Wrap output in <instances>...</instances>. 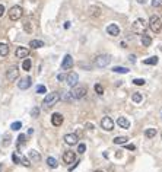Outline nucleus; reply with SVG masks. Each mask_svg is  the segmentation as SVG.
I'll list each match as a JSON object with an SVG mask.
<instances>
[{"instance_id": "32", "label": "nucleus", "mask_w": 162, "mask_h": 172, "mask_svg": "<svg viewBox=\"0 0 162 172\" xmlns=\"http://www.w3.org/2000/svg\"><path fill=\"white\" fill-rule=\"evenodd\" d=\"M21 163H22L24 166H27V168L31 166V160H29L28 157H25V156H21Z\"/></svg>"}, {"instance_id": "22", "label": "nucleus", "mask_w": 162, "mask_h": 172, "mask_svg": "<svg viewBox=\"0 0 162 172\" xmlns=\"http://www.w3.org/2000/svg\"><path fill=\"white\" fill-rule=\"evenodd\" d=\"M131 101L136 102V104L142 102V101H143V94H140V92H134V94L131 95Z\"/></svg>"}, {"instance_id": "45", "label": "nucleus", "mask_w": 162, "mask_h": 172, "mask_svg": "<svg viewBox=\"0 0 162 172\" xmlns=\"http://www.w3.org/2000/svg\"><path fill=\"white\" fill-rule=\"evenodd\" d=\"M128 60H130L131 63H136V55H130V57H128Z\"/></svg>"}, {"instance_id": "13", "label": "nucleus", "mask_w": 162, "mask_h": 172, "mask_svg": "<svg viewBox=\"0 0 162 172\" xmlns=\"http://www.w3.org/2000/svg\"><path fill=\"white\" fill-rule=\"evenodd\" d=\"M51 124L56 126V127H60V126L63 124V115L59 114V112H54V114L51 115Z\"/></svg>"}, {"instance_id": "2", "label": "nucleus", "mask_w": 162, "mask_h": 172, "mask_svg": "<svg viewBox=\"0 0 162 172\" xmlns=\"http://www.w3.org/2000/svg\"><path fill=\"white\" fill-rule=\"evenodd\" d=\"M149 28H150L155 34H159L161 29H162V21H161L156 15H152L150 19H149Z\"/></svg>"}, {"instance_id": "35", "label": "nucleus", "mask_w": 162, "mask_h": 172, "mask_svg": "<svg viewBox=\"0 0 162 172\" xmlns=\"http://www.w3.org/2000/svg\"><path fill=\"white\" fill-rule=\"evenodd\" d=\"M133 83H134V85H137V86H143L146 82H145V79H134V80H133Z\"/></svg>"}, {"instance_id": "46", "label": "nucleus", "mask_w": 162, "mask_h": 172, "mask_svg": "<svg viewBox=\"0 0 162 172\" xmlns=\"http://www.w3.org/2000/svg\"><path fill=\"white\" fill-rule=\"evenodd\" d=\"M64 28H66V29L70 28V22H66V24H64Z\"/></svg>"}, {"instance_id": "11", "label": "nucleus", "mask_w": 162, "mask_h": 172, "mask_svg": "<svg viewBox=\"0 0 162 172\" xmlns=\"http://www.w3.org/2000/svg\"><path fill=\"white\" fill-rule=\"evenodd\" d=\"M78 80H79V76H78V73H75V71H70V73L66 76V82H67L69 86H72V88H75V86H76Z\"/></svg>"}, {"instance_id": "26", "label": "nucleus", "mask_w": 162, "mask_h": 172, "mask_svg": "<svg viewBox=\"0 0 162 172\" xmlns=\"http://www.w3.org/2000/svg\"><path fill=\"white\" fill-rule=\"evenodd\" d=\"M145 136H146L147 139H153V137L156 136V128H147V130L145 131Z\"/></svg>"}, {"instance_id": "48", "label": "nucleus", "mask_w": 162, "mask_h": 172, "mask_svg": "<svg viewBox=\"0 0 162 172\" xmlns=\"http://www.w3.org/2000/svg\"><path fill=\"white\" fill-rule=\"evenodd\" d=\"M95 172H102V171H95Z\"/></svg>"}, {"instance_id": "40", "label": "nucleus", "mask_w": 162, "mask_h": 172, "mask_svg": "<svg viewBox=\"0 0 162 172\" xmlns=\"http://www.w3.org/2000/svg\"><path fill=\"white\" fill-rule=\"evenodd\" d=\"M12 160H13L15 163H21V157H19L18 155H15V153L12 155Z\"/></svg>"}, {"instance_id": "34", "label": "nucleus", "mask_w": 162, "mask_h": 172, "mask_svg": "<svg viewBox=\"0 0 162 172\" xmlns=\"http://www.w3.org/2000/svg\"><path fill=\"white\" fill-rule=\"evenodd\" d=\"M47 92V88L44 85H38L37 86V94H45Z\"/></svg>"}, {"instance_id": "42", "label": "nucleus", "mask_w": 162, "mask_h": 172, "mask_svg": "<svg viewBox=\"0 0 162 172\" xmlns=\"http://www.w3.org/2000/svg\"><path fill=\"white\" fill-rule=\"evenodd\" d=\"M126 149H127V150H134L136 146H134V144H126Z\"/></svg>"}, {"instance_id": "16", "label": "nucleus", "mask_w": 162, "mask_h": 172, "mask_svg": "<svg viewBox=\"0 0 162 172\" xmlns=\"http://www.w3.org/2000/svg\"><path fill=\"white\" fill-rule=\"evenodd\" d=\"M107 32H108V35H111V37H117V35H120V28H118L115 24H111V25H108Z\"/></svg>"}, {"instance_id": "6", "label": "nucleus", "mask_w": 162, "mask_h": 172, "mask_svg": "<svg viewBox=\"0 0 162 172\" xmlns=\"http://www.w3.org/2000/svg\"><path fill=\"white\" fill-rule=\"evenodd\" d=\"M6 77H8L9 82H15L19 77V69L16 66H10L8 69V71H6Z\"/></svg>"}, {"instance_id": "43", "label": "nucleus", "mask_w": 162, "mask_h": 172, "mask_svg": "<svg viewBox=\"0 0 162 172\" xmlns=\"http://www.w3.org/2000/svg\"><path fill=\"white\" fill-rule=\"evenodd\" d=\"M3 15H5V6L0 5V16H3Z\"/></svg>"}, {"instance_id": "9", "label": "nucleus", "mask_w": 162, "mask_h": 172, "mask_svg": "<svg viewBox=\"0 0 162 172\" xmlns=\"http://www.w3.org/2000/svg\"><path fill=\"white\" fill-rule=\"evenodd\" d=\"M63 162H64V163H67V165L75 163V162H76V153H75V152H72V150L64 152V155H63Z\"/></svg>"}, {"instance_id": "21", "label": "nucleus", "mask_w": 162, "mask_h": 172, "mask_svg": "<svg viewBox=\"0 0 162 172\" xmlns=\"http://www.w3.org/2000/svg\"><path fill=\"white\" fill-rule=\"evenodd\" d=\"M150 44H152V38H150L149 35L143 34V35H142V45H143V47H149Z\"/></svg>"}, {"instance_id": "47", "label": "nucleus", "mask_w": 162, "mask_h": 172, "mask_svg": "<svg viewBox=\"0 0 162 172\" xmlns=\"http://www.w3.org/2000/svg\"><path fill=\"white\" fill-rule=\"evenodd\" d=\"M2 168H3V165H2V163H0V172H2Z\"/></svg>"}, {"instance_id": "29", "label": "nucleus", "mask_w": 162, "mask_h": 172, "mask_svg": "<svg viewBox=\"0 0 162 172\" xmlns=\"http://www.w3.org/2000/svg\"><path fill=\"white\" fill-rule=\"evenodd\" d=\"M112 71L114 73H128V69L127 67H118V66H115V67H112Z\"/></svg>"}, {"instance_id": "41", "label": "nucleus", "mask_w": 162, "mask_h": 172, "mask_svg": "<svg viewBox=\"0 0 162 172\" xmlns=\"http://www.w3.org/2000/svg\"><path fill=\"white\" fill-rule=\"evenodd\" d=\"M5 140H6V141H5L3 144H5V146H9V144H10V136H6Z\"/></svg>"}, {"instance_id": "20", "label": "nucleus", "mask_w": 162, "mask_h": 172, "mask_svg": "<svg viewBox=\"0 0 162 172\" xmlns=\"http://www.w3.org/2000/svg\"><path fill=\"white\" fill-rule=\"evenodd\" d=\"M29 157H31V160H34V162H40V160H41V155H40L37 150H29Z\"/></svg>"}, {"instance_id": "17", "label": "nucleus", "mask_w": 162, "mask_h": 172, "mask_svg": "<svg viewBox=\"0 0 162 172\" xmlns=\"http://www.w3.org/2000/svg\"><path fill=\"white\" fill-rule=\"evenodd\" d=\"M117 124H118L121 128H128V127H130V121H128L126 117H118V118H117Z\"/></svg>"}, {"instance_id": "49", "label": "nucleus", "mask_w": 162, "mask_h": 172, "mask_svg": "<svg viewBox=\"0 0 162 172\" xmlns=\"http://www.w3.org/2000/svg\"><path fill=\"white\" fill-rule=\"evenodd\" d=\"M161 137H162V133H161Z\"/></svg>"}, {"instance_id": "7", "label": "nucleus", "mask_w": 162, "mask_h": 172, "mask_svg": "<svg viewBox=\"0 0 162 172\" xmlns=\"http://www.w3.org/2000/svg\"><path fill=\"white\" fill-rule=\"evenodd\" d=\"M110 61H111L110 55H98V57L95 58V64H96V67H105V66L110 64Z\"/></svg>"}, {"instance_id": "14", "label": "nucleus", "mask_w": 162, "mask_h": 172, "mask_svg": "<svg viewBox=\"0 0 162 172\" xmlns=\"http://www.w3.org/2000/svg\"><path fill=\"white\" fill-rule=\"evenodd\" d=\"M15 54H16L18 58H27L29 55V50L25 48V47H18L16 51H15Z\"/></svg>"}, {"instance_id": "12", "label": "nucleus", "mask_w": 162, "mask_h": 172, "mask_svg": "<svg viewBox=\"0 0 162 172\" xmlns=\"http://www.w3.org/2000/svg\"><path fill=\"white\" fill-rule=\"evenodd\" d=\"M72 67H73V58H72L70 54H66L63 61H61V69L63 70H70Z\"/></svg>"}, {"instance_id": "36", "label": "nucleus", "mask_w": 162, "mask_h": 172, "mask_svg": "<svg viewBox=\"0 0 162 172\" xmlns=\"http://www.w3.org/2000/svg\"><path fill=\"white\" fill-rule=\"evenodd\" d=\"M152 6H153V8H162V0H153V2H152Z\"/></svg>"}, {"instance_id": "15", "label": "nucleus", "mask_w": 162, "mask_h": 172, "mask_svg": "<svg viewBox=\"0 0 162 172\" xmlns=\"http://www.w3.org/2000/svg\"><path fill=\"white\" fill-rule=\"evenodd\" d=\"M78 134H73V133H70V134H66L64 136V141H66V144H69V146H73V144H76L78 143Z\"/></svg>"}, {"instance_id": "5", "label": "nucleus", "mask_w": 162, "mask_h": 172, "mask_svg": "<svg viewBox=\"0 0 162 172\" xmlns=\"http://www.w3.org/2000/svg\"><path fill=\"white\" fill-rule=\"evenodd\" d=\"M22 15H24V10H22L21 6H12L9 9V18H10V21H19L22 18Z\"/></svg>"}, {"instance_id": "4", "label": "nucleus", "mask_w": 162, "mask_h": 172, "mask_svg": "<svg viewBox=\"0 0 162 172\" xmlns=\"http://www.w3.org/2000/svg\"><path fill=\"white\" fill-rule=\"evenodd\" d=\"M86 92H88L86 86H76V88L72 89L70 96H72L73 99H80V98H83V96L86 95Z\"/></svg>"}, {"instance_id": "19", "label": "nucleus", "mask_w": 162, "mask_h": 172, "mask_svg": "<svg viewBox=\"0 0 162 172\" xmlns=\"http://www.w3.org/2000/svg\"><path fill=\"white\" fill-rule=\"evenodd\" d=\"M9 55V45L5 42H0V57H6Z\"/></svg>"}, {"instance_id": "37", "label": "nucleus", "mask_w": 162, "mask_h": 172, "mask_svg": "<svg viewBox=\"0 0 162 172\" xmlns=\"http://www.w3.org/2000/svg\"><path fill=\"white\" fill-rule=\"evenodd\" d=\"M31 115H32L34 118H37V117L40 115V108H32V111H31Z\"/></svg>"}, {"instance_id": "23", "label": "nucleus", "mask_w": 162, "mask_h": 172, "mask_svg": "<svg viewBox=\"0 0 162 172\" xmlns=\"http://www.w3.org/2000/svg\"><path fill=\"white\" fill-rule=\"evenodd\" d=\"M29 47H32V48H41V47H44V42L40 41V40H32L29 42Z\"/></svg>"}, {"instance_id": "30", "label": "nucleus", "mask_w": 162, "mask_h": 172, "mask_svg": "<svg viewBox=\"0 0 162 172\" xmlns=\"http://www.w3.org/2000/svg\"><path fill=\"white\" fill-rule=\"evenodd\" d=\"M24 29L31 34V32H32V24H31L29 21H25V22H24Z\"/></svg>"}, {"instance_id": "27", "label": "nucleus", "mask_w": 162, "mask_h": 172, "mask_svg": "<svg viewBox=\"0 0 162 172\" xmlns=\"http://www.w3.org/2000/svg\"><path fill=\"white\" fill-rule=\"evenodd\" d=\"M47 165H48L50 168H53V169H54V168H57V166H59V162H57L54 157H47Z\"/></svg>"}, {"instance_id": "28", "label": "nucleus", "mask_w": 162, "mask_h": 172, "mask_svg": "<svg viewBox=\"0 0 162 172\" xmlns=\"http://www.w3.org/2000/svg\"><path fill=\"white\" fill-rule=\"evenodd\" d=\"M31 66H32L31 60H29V58H25V60H24V63H22V69L28 71V70H31Z\"/></svg>"}, {"instance_id": "10", "label": "nucleus", "mask_w": 162, "mask_h": 172, "mask_svg": "<svg viewBox=\"0 0 162 172\" xmlns=\"http://www.w3.org/2000/svg\"><path fill=\"white\" fill-rule=\"evenodd\" d=\"M31 85H32V79H31L29 76H27V77H24V79H21V80L18 82V88L22 89V91H25V89L31 88Z\"/></svg>"}, {"instance_id": "38", "label": "nucleus", "mask_w": 162, "mask_h": 172, "mask_svg": "<svg viewBox=\"0 0 162 172\" xmlns=\"http://www.w3.org/2000/svg\"><path fill=\"white\" fill-rule=\"evenodd\" d=\"M25 139H27V136H25V134H19V137H18V143H19V144H24V143L27 141Z\"/></svg>"}, {"instance_id": "8", "label": "nucleus", "mask_w": 162, "mask_h": 172, "mask_svg": "<svg viewBox=\"0 0 162 172\" xmlns=\"http://www.w3.org/2000/svg\"><path fill=\"white\" fill-rule=\"evenodd\" d=\"M101 127L105 130V131H111L114 128V121L110 118V117H104L101 120Z\"/></svg>"}, {"instance_id": "24", "label": "nucleus", "mask_w": 162, "mask_h": 172, "mask_svg": "<svg viewBox=\"0 0 162 172\" xmlns=\"http://www.w3.org/2000/svg\"><path fill=\"white\" fill-rule=\"evenodd\" d=\"M143 63H145V64H149V66H155V64H158V57H156V55L149 57V58L143 60Z\"/></svg>"}, {"instance_id": "33", "label": "nucleus", "mask_w": 162, "mask_h": 172, "mask_svg": "<svg viewBox=\"0 0 162 172\" xmlns=\"http://www.w3.org/2000/svg\"><path fill=\"white\" fill-rule=\"evenodd\" d=\"M94 89H95V92H96L98 95H102V94H104V88H102V85H99V83L94 86Z\"/></svg>"}, {"instance_id": "39", "label": "nucleus", "mask_w": 162, "mask_h": 172, "mask_svg": "<svg viewBox=\"0 0 162 172\" xmlns=\"http://www.w3.org/2000/svg\"><path fill=\"white\" fill-rule=\"evenodd\" d=\"M85 150H86V146H85L83 143H80V144L78 146V152H79V153H85Z\"/></svg>"}, {"instance_id": "18", "label": "nucleus", "mask_w": 162, "mask_h": 172, "mask_svg": "<svg viewBox=\"0 0 162 172\" xmlns=\"http://www.w3.org/2000/svg\"><path fill=\"white\" fill-rule=\"evenodd\" d=\"M89 15H91L92 18H99V16H101V8H98V6H91V8H89Z\"/></svg>"}, {"instance_id": "25", "label": "nucleus", "mask_w": 162, "mask_h": 172, "mask_svg": "<svg viewBox=\"0 0 162 172\" xmlns=\"http://www.w3.org/2000/svg\"><path fill=\"white\" fill-rule=\"evenodd\" d=\"M127 140H128V139H127L126 136H118V137H115L112 141H114L115 144H126V143H127Z\"/></svg>"}, {"instance_id": "1", "label": "nucleus", "mask_w": 162, "mask_h": 172, "mask_svg": "<svg viewBox=\"0 0 162 172\" xmlns=\"http://www.w3.org/2000/svg\"><path fill=\"white\" fill-rule=\"evenodd\" d=\"M60 99V95H59V92H51V94H48L45 98H44V102H43V105H44V108L45 110H48V108H51L57 101Z\"/></svg>"}, {"instance_id": "31", "label": "nucleus", "mask_w": 162, "mask_h": 172, "mask_svg": "<svg viewBox=\"0 0 162 172\" xmlns=\"http://www.w3.org/2000/svg\"><path fill=\"white\" fill-rule=\"evenodd\" d=\"M21 127H22V123H21V121H15V123H12V126H10V128H12L13 131L21 130Z\"/></svg>"}, {"instance_id": "3", "label": "nucleus", "mask_w": 162, "mask_h": 172, "mask_svg": "<svg viewBox=\"0 0 162 172\" xmlns=\"http://www.w3.org/2000/svg\"><path fill=\"white\" fill-rule=\"evenodd\" d=\"M146 28H147L146 21H145V19H142V18L136 19V21H134V24H133V32H134V34L143 35V34H145V31H146Z\"/></svg>"}, {"instance_id": "44", "label": "nucleus", "mask_w": 162, "mask_h": 172, "mask_svg": "<svg viewBox=\"0 0 162 172\" xmlns=\"http://www.w3.org/2000/svg\"><path fill=\"white\" fill-rule=\"evenodd\" d=\"M57 79H59L60 82H63V80H66V76H64V74H59V76H57Z\"/></svg>"}]
</instances>
